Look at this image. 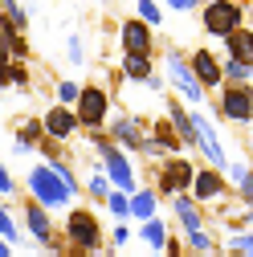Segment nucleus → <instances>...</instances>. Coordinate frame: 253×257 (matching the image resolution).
Masks as SVG:
<instances>
[{"label":"nucleus","instance_id":"nucleus-26","mask_svg":"<svg viewBox=\"0 0 253 257\" xmlns=\"http://www.w3.org/2000/svg\"><path fill=\"white\" fill-rule=\"evenodd\" d=\"M139 21H143L147 29H155V25H160L164 17H160V9H155V5H151V0H139Z\"/></svg>","mask_w":253,"mask_h":257},{"label":"nucleus","instance_id":"nucleus-6","mask_svg":"<svg viewBox=\"0 0 253 257\" xmlns=\"http://www.w3.org/2000/svg\"><path fill=\"white\" fill-rule=\"evenodd\" d=\"M188 122H192V135H196V147L208 155V164L220 172L225 168V147H220V139H216V131H212V122H208V114H188Z\"/></svg>","mask_w":253,"mask_h":257},{"label":"nucleus","instance_id":"nucleus-30","mask_svg":"<svg viewBox=\"0 0 253 257\" xmlns=\"http://www.w3.org/2000/svg\"><path fill=\"white\" fill-rule=\"evenodd\" d=\"M188 245H192L196 253H208V249H212V237H208L204 229H196V233H188Z\"/></svg>","mask_w":253,"mask_h":257},{"label":"nucleus","instance_id":"nucleus-15","mask_svg":"<svg viewBox=\"0 0 253 257\" xmlns=\"http://www.w3.org/2000/svg\"><path fill=\"white\" fill-rule=\"evenodd\" d=\"M176 216H180V224L188 233H196V229H204V216H200V204L192 200V196H184V192H176Z\"/></svg>","mask_w":253,"mask_h":257},{"label":"nucleus","instance_id":"nucleus-22","mask_svg":"<svg viewBox=\"0 0 253 257\" xmlns=\"http://www.w3.org/2000/svg\"><path fill=\"white\" fill-rule=\"evenodd\" d=\"M220 82H233V86H249V61H229L220 70Z\"/></svg>","mask_w":253,"mask_h":257},{"label":"nucleus","instance_id":"nucleus-34","mask_svg":"<svg viewBox=\"0 0 253 257\" xmlns=\"http://www.w3.org/2000/svg\"><path fill=\"white\" fill-rule=\"evenodd\" d=\"M168 5H172V9H176V13H192V9H196V5H200V0H168Z\"/></svg>","mask_w":253,"mask_h":257},{"label":"nucleus","instance_id":"nucleus-37","mask_svg":"<svg viewBox=\"0 0 253 257\" xmlns=\"http://www.w3.org/2000/svg\"><path fill=\"white\" fill-rule=\"evenodd\" d=\"M229 257H241V253H229Z\"/></svg>","mask_w":253,"mask_h":257},{"label":"nucleus","instance_id":"nucleus-28","mask_svg":"<svg viewBox=\"0 0 253 257\" xmlns=\"http://www.w3.org/2000/svg\"><path fill=\"white\" fill-rule=\"evenodd\" d=\"M66 57L74 61V66H82V61H86V45H82V37H70V41H66Z\"/></svg>","mask_w":253,"mask_h":257},{"label":"nucleus","instance_id":"nucleus-9","mask_svg":"<svg viewBox=\"0 0 253 257\" xmlns=\"http://www.w3.org/2000/svg\"><path fill=\"white\" fill-rule=\"evenodd\" d=\"M41 131H45L53 143H61V139H70V135L78 131V118H74L70 106H53V110L41 118Z\"/></svg>","mask_w":253,"mask_h":257},{"label":"nucleus","instance_id":"nucleus-4","mask_svg":"<svg viewBox=\"0 0 253 257\" xmlns=\"http://www.w3.org/2000/svg\"><path fill=\"white\" fill-rule=\"evenodd\" d=\"M241 25V5L237 0H208L204 9V33L208 37H225Z\"/></svg>","mask_w":253,"mask_h":257},{"label":"nucleus","instance_id":"nucleus-20","mask_svg":"<svg viewBox=\"0 0 253 257\" xmlns=\"http://www.w3.org/2000/svg\"><path fill=\"white\" fill-rule=\"evenodd\" d=\"M0 49H5L9 57H17V61H21L25 53H29V45H25V37L17 33V29H9V25H0Z\"/></svg>","mask_w":253,"mask_h":257},{"label":"nucleus","instance_id":"nucleus-10","mask_svg":"<svg viewBox=\"0 0 253 257\" xmlns=\"http://www.w3.org/2000/svg\"><path fill=\"white\" fill-rule=\"evenodd\" d=\"M188 188L196 192V204H208V200H216L220 192H225V176L216 168H204V172H192V184Z\"/></svg>","mask_w":253,"mask_h":257},{"label":"nucleus","instance_id":"nucleus-19","mask_svg":"<svg viewBox=\"0 0 253 257\" xmlns=\"http://www.w3.org/2000/svg\"><path fill=\"white\" fill-rule=\"evenodd\" d=\"M122 74H126V82H147L151 78V57L147 53H126Z\"/></svg>","mask_w":253,"mask_h":257},{"label":"nucleus","instance_id":"nucleus-36","mask_svg":"<svg viewBox=\"0 0 253 257\" xmlns=\"http://www.w3.org/2000/svg\"><path fill=\"white\" fill-rule=\"evenodd\" d=\"M0 257H13V249H9V241H0Z\"/></svg>","mask_w":253,"mask_h":257},{"label":"nucleus","instance_id":"nucleus-12","mask_svg":"<svg viewBox=\"0 0 253 257\" xmlns=\"http://www.w3.org/2000/svg\"><path fill=\"white\" fill-rule=\"evenodd\" d=\"M106 118H110V135L122 139V147H135V151H139V143H143V122H139L135 114H106Z\"/></svg>","mask_w":253,"mask_h":257},{"label":"nucleus","instance_id":"nucleus-11","mask_svg":"<svg viewBox=\"0 0 253 257\" xmlns=\"http://www.w3.org/2000/svg\"><path fill=\"white\" fill-rule=\"evenodd\" d=\"M192 172H196V168L188 164V159H180V155H176V159H168V164H164V176H160V180H164V192H168V196L184 192L188 184H192Z\"/></svg>","mask_w":253,"mask_h":257},{"label":"nucleus","instance_id":"nucleus-8","mask_svg":"<svg viewBox=\"0 0 253 257\" xmlns=\"http://www.w3.org/2000/svg\"><path fill=\"white\" fill-rule=\"evenodd\" d=\"M220 114L245 126V122H249V114H253V102H249V86H229V90H225V98H220Z\"/></svg>","mask_w":253,"mask_h":257},{"label":"nucleus","instance_id":"nucleus-5","mask_svg":"<svg viewBox=\"0 0 253 257\" xmlns=\"http://www.w3.org/2000/svg\"><path fill=\"white\" fill-rule=\"evenodd\" d=\"M66 233H70V241H74L82 253H94V249L102 245V229H98V220H94V212H86V208H74V212H70Z\"/></svg>","mask_w":253,"mask_h":257},{"label":"nucleus","instance_id":"nucleus-29","mask_svg":"<svg viewBox=\"0 0 253 257\" xmlns=\"http://www.w3.org/2000/svg\"><path fill=\"white\" fill-rule=\"evenodd\" d=\"M229 249H233V253H241V257H249V253H253V237H249V229H245V233H237V237L229 241Z\"/></svg>","mask_w":253,"mask_h":257},{"label":"nucleus","instance_id":"nucleus-23","mask_svg":"<svg viewBox=\"0 0 253 257\" xmlns=\"http://www.w3.org/2000/svg\"><path fill=\"white\" fill-rule=\"evenodd\" d=\"M229 180L241 188V200L249 204V188H253V184H249V164H233V168H229Z\"/></svg>","mask_w":253,"mask_h":257},{"label":"nucleus","instance_id":"nucleus-1","mask_svg":"<svg viewBox=\"0 0 253 257\" xmlns=\"http://www.w3.org/2000/svg\"><path fill=\"white\" fill-rule=\"evenodd\" d=\"M29 192H33V204H41V208H70V200H74V192L61 184V176L49 164L29 172Z\"/></svg>","mask_w":253,"mask_h":257},{"label":"nucleus","instance_id":"nucleus-14","mask_svg":"<svg viewBox=\"0 0 253 257\" xmlns=\"http://www.w3.org/2000/svg\"><path fill=\"white\" fill-rule=\"evenodd\" d=\"M192 74H196V82H200V90L208 86H220V66H216V57L208 53V49H196V57H192Z\"/></svg>","mask_w":253,"mask_h":257},{"label":"nucleus","instance_id":"nucleus-7","mask_svg":"<svg viewBox=\"0 0 253 257\" xmlns=\"http://www.w3.org/2000/svg\"><path fill=\"white\" fill-rule=\"evenodd\" d=\"M164 61H168V78L176 82V90L184 94L188 102H200V98H204V90H200V82H196L192 66H188V61H184L176 49H168V57H164Z\"/></svg>","mask_w":253,"mask_h":257},{"label":"nucleus","instance_id":"nucleus-18","mask_svg":"<svg viewBox=\"0 0 253 257\" xmlns=\"http://www.w3.org/2000/svg\"><path fill=\"white\" fill-rule=\"evenodd\" d=\"M126 216H139V220H151L155 216V192H131L126 196Z\"/></svg>","mask_w":253,"mask_h":257},{"label":"nucleus","instance_id":"nucleus-35","mask_svg":"<svg viewBox=\"0 0 253 257\" xmlns=\"http://www.w3.org/2000/svg\"><path fill=\"white\" fill-rule=\"evenodd\" d=\"M164 249H168V257H184V253H180V241H172V245H164Z\"/></svg>","mask_w":253,"mask_h":257},{"label":"nucleus","instance_id":"nucleus-27","mask_svg":"<svg viewBox=\"0 0 253 257\" xmlns=\"http://www.w3.org/2000/svg\"><path fill=\"white\" fill-rule=\"evenodd\" d=\"M106 204H110V216H126V192H106Z\"/></svg>","mask_w":253,"mask_h":257},{"label":"nucleus","instance_id":"nucleus-31","mask_svg":"<svg viewBox=\"0 0 253 257\" xmlns=\"http://www.w3.org/2000/svg\"><path fill=\"white\" fill-rule=\"evenodd\" d=\"M90 192H94L98 200H106V192H110V188H106V176H102V172H94V176H90Z\"/></svg>","mask_w":253,"mask_h":257},{"label":"nucleus","instance_id":"nucleus-24","mask_svg":"<svg viewBox=\"0 0 253 257\" xmlns=\"http://www.w3.org/2000/svg\"><path fill=\"white\" fill-rule=\"evenodd\" d=\"M0 241H9V245H17L21 241V229H17V220L0 208Z\"/></svg>","mask_w":253,"mask_h":257},{"label":"nucleus","instance_id":"nucleus-33","mask_svg":"<svg viewBox=\"0 0 253 257\" xmlns=\"http://www.w3.org/2000/svg\"><path fill=\"white\" fill-rule=\"evenodd\" d=\"M17 192V184H13V176H9V168L0 164V196H13Z\"/></svg>","mask_w":253,"mask_h":257},{"label":"nucleus","instance_id":"nucleus-13","mask_svg":"<svg viewBox=\"0 0 253 257\" xmlns=\"http://www.w3.org/2000/svg\"><path fill=\"white\" fill-rule=\"evenodd\" d=\"M122 49L126 53H151V29L143 21H126L122 25Z\"/></svg>","mask_w":253,"mask_h":257},{"label":"nucleus","instance_id":"nucleus-21","mask_svg":"<svg viewBox=\"0 0 253 257\" xmlns=\"http://www.w3.org/2000/svg\"><path fill=\"white\" fill-rule=\"evenodd\" d=\"M139 237H143V245H147V249H164V245H168V229H164V224L155 220V216H151V220H143Z\"/></svg>","mask_w":253,"mask_h":257},{"label":"nucleus","instance_id":"nucleus-32","mask_svg":"<svg viewBox=\"0 0 253 257\" xmlns=\"http://www.w3.org/2000/svg\"><path fill=\"white\" fill-rule=\"evenodd\" d=\"M57 98H61V106L74 102V98H78V82H61V86H57Z\"/></svg>","mask_w":253,"mask_h":257},{"label":"nucleus","instance_id":"nucleus-25","mask_svg":"<svg viewBox=\"0 0 253 257\" xmlns=\"http://www.w3.org/2000/svg\"><path fill=\"white\" fill-rule=\"evenodd\" d=\"M151 139H155V143H160L164 151H176V143H180V139H176V131H172V126H168V122H164V126H155V135H151Z\"/></svg>","mask_w":253,"mask_h":257},{"label":"nucleus","instance_id":"nucleus-16","mask_svg":"<svg viewBox=\"0 0 253 257\" xmlns=\"http://www.w3.org/2000/svg\"><path fill=\"white\" fill-rule=\"evenodd\" d=\"M25 220H29V233H33L41 245H49V237H53V224H49V212L41 208V204H29L25 208Z\"/></svg>","mask_w":253,"mask_h":257},{"label":"nucleus","instance_id":"nucleus-3","mask_svg":"<svg viewBox=\"0 0 253 257\" xmlns=\"http://www.w3.org/2000/svg\"><path fill=\"white\" fill-rule=\"evenodd\" d=\"M98 155H102V176L118 188V192H126V196H131V192H135V172H131V164H126V155L110 143V139H98Z\"/></svg>","mask_w":253,"mask_h":257},{"label":"nucleus","instance_id":"nucleus-2","mask_svg":"<svg viewBox=\"0 0 253 257\" xmlns=\"http://www.w3.org/2000/svg\"><path fill=\"white\" fill-rule=\"evenodd\" d=\"M74 102H78L74 118H78L82 126H90V131H94V126H102L106 114H110V94H106L102 86H82Z\"/></svg>","mask_w":253,"mask_h":257},{"label":"nucleus","instance_id":"nucleus-17","mask_svg":"<svg viewBox=\"0 0 253 257\" xmlns=\"http://www.w3.org/2000/svg\"><path fill=\"white\" fill-rule=\"evenodd\" d=\"M225 45H229V57L233 61H249L253 57V37H249L245 25H237L233 33H225Z\"/></svg>","mask_w":253,"mask_h":257}]
</instances>
